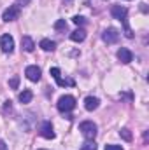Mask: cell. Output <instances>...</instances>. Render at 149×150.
Instances as JSON below:
<instances>
[{
    "mask_svg": "<svg viewBox=\"0 0 149 150\" xmlns=\"http://www.w3.org/2000/svg\"><path fill=\"white\" fill-rule=\"evenodd\" d=\"M56 108H58V112H62V113L72 112L75 108V98L70 96V94L60 96V100H58V103H56Z\"/></svg>",
    "mask_w": 149,
    "mask_h": 150,
    "instance_id": "cell-1",
    "label": "cell"
},
{
    "mask_svg": "<svg viewBox=\"0 0 149 150\" xmlns=\"http://www.w3.org/2000/svg\"><path fill=\"white\" fill-rule=\"evenodd\" d=\"M79 131L82 133V136L86 140H95V136H97V124L91 122V120H84V122H81Z\"/></svg>",
    "mask_w": 149,
    "mask_h": 150,
    "instance_id": "cell-2",
    "label": "cell"
},
{
    "mask_svg": "<svg viewBox=\"0 0 149 150\" xmlns=\"http://www.w3.org/2000/svg\"><path fill=\"white\" fill-rule=\"evenodd\" d=\"M19 12H21L19 5H9V7L4 11V14H2V19H4L5 23H9V21H16V19L19 18Z\"/></svg>",
    "mask_w": 149,
    "mask_h": 150,
    "instance_id": "cell-3",
    "label": "cell"
},
{
    "mask_svg": "<svg viewBox=\"0 0 149 150\" xmlns=\"http://www.w3.org/2000/svg\"><path fill=\"white\" fill-rule=\"evenodd\" d=\"M40 136L42 138H46V140H53L56 134H54V131H53V124L49 122V120H44L42 122V126H40Z\"/></svg>",
    "mask_w": 149,
    "mask_h": 150,
    "instance_id": "cell-4",
    "label": "cell"
},
{
    "mask_svg": "<svg viewBox=\"0 0 149 150\" xmlns=\"http://www.w3.org/2000/svg\"><path fill=\"white\" fill-rule=\"evenodd\" d=\"M102 38H104L105 44H116V42L119 40V32H117L116 28H107V30H104Z\"/></svg>",
    "mask_w": 149,
    "mask_h": 150,
    "instance_id": "cell-5",
    "label": "cell"
},
{
    "mask_svg": "<svg viewBox=\"0 0 149 150\" xmlns=\"http://www.w3.org/2000/svg\"><path fill=\"white\" fill-rule=\"evenodd\" d=\"M111 14L114 19H119V21H125L126 16H128V9L125 5H112L111 9Z\"/></svg>",
    "mask_w": 149,
    "mask_h": 150,
    "instance_id": "cell-6",
    "label": "cell"
},
{
    "mask_svg": "<svg viewBox=\"0 0 149 150\" xmlns=\"http://www.w3.org/2000/svg\"><path fill=\"white\" fill-rule=\"evenodd\" d=\"M0 49L4 51V52H12V49H14V38L11 37V35H2L0 37Z\"/></svg>",
    "mask_w": 149,
    "mask_h": 150,
    "instance_id": "cell-7",
    "label": "cell"
},
{
    "mask_svg": "<svg viewBox=\"0 0 149 150\" xmlns=\"http://www.w3.org/2000/svg\"><path fill=\"white\" fill-rule=\"evenodd\" d=\"M25 75H27L28 80H32V82H39V80H40V68L35 67V65H30V67H27Z\"/></svg>",
    "mask_w": 149,
    "mask_h": 150,
    "instance_id": "cell-8",
    "label": "cell"
},
{
    "mask_svg": "<svg viewBox=\"0 0 149 150\" xmlns=\"http://www.w3.org/2000/svg\"><path fill=\"white\" fill-rule=\"evenodd\" d=\"M49 72H51V75H53V79L56 80V84H58L60 87H65V86H74V80H63V79H62V74H60V68H56V67H54V68H51Z\"/></svg>",
    "mask_w": 149,
    "mask_h": 150,
    "instance_id": "cell-9",
    "label": "cell"
},
{
    "mask_svg": "<svg viewBox=\"0 0 149 150\" xmlns=\"http://www.w3.org/2000/svg\"><path fill=\"white\" fill-rule=\"evenodd\" d=\"M117 59L121 61V63H125V65H128V63H132V59H133V54L126 49V47H121L119 51H117Z\"/></svg>",
    "mask_w": 149,
    "mask_h": 150,
    "instance_id": "cell-10",
    "label": "cell"
},
{
    "mask_svg": "<svg viewBox=\"0 0 149 150\" xmlns=\"http://www.w3.org/2000/svg\"><path fill=\"white\" fill-rule=\"evenodd\" d=\"M98 105H100V101H98V98H95V96H88V98L84 100V108H86L88 112L97 110V108H98Z\"/></svg>",
    "mask_w": 149,
    "mask_h": 150,
    "instance_id": "cell-11",
    "label": "cell"
},
{
    "mask_svg": "<svg viewBox=\"0 0 149 150\" xmlns=\"http://www.w3.org/2000/svg\"><path fill=\"white\" fill-rule=\"evenodd\" d=\"M21 47H23V51H27V52H32V51L35 49V44H34L32 37L25 35V37L21 38Z\"/></svg>",
    "mask_w": 149,
    "mask_h": 150,
    "instance_id": "cell-12",
    "label": "cell"
},
{
    "mask_svg": "<svg viewBox=\"0 0 149 150\" xmlns=\"http://www.w3.org/2000/svg\"><path fill=\"white\" fill-rule=\"evenodd\" d=\"M39 45H40V49L46 51V52H53V51L56 49V44H54L53 40H49V38H42Z\"/></svg>",
    "mask_w": 149,
    "mask_h": 150,
    "instance_id": "cell-13",
    "label": "cell"
},
{
    "mask_svg": "<svg viewBox=\"0 0 149 150\" xmlns=\"http://www.w3.org/2000/svg\"><path fill=\"white\" fill-rule=\"evenodd\" d=\"M84 38H86V32L82 28H77L70 33V40H74V42H82Z\"/></svg>",
    "mask_w": 149,
    "mask_h": 150,
    "instance_id": "cell-14",
    "label": "cell"
},
{
    "mask_svg": "<svg viewBox=\"0 0 149 150\" xmlns=\"http://www.w3.org/2000/svg\"><path fill=\"white\" fill-rule=\"evenodd\" d=\"M32 98H34V93H32L30 89H25L23 93H19V101H21V103H30Z\"/></svg>",
    "mask_w": 149,
    "mask_h": 150,
    "instance_id": "cell-15",
    "label": "cell"
},
{
    "mask_svg": "<svg viewBox=\"0 0 149 150\" xmlns=\"http://www.w3.org/2000/svg\"><path fill=\"white\" fill-rule=\"evenodd\" d=\"M81 150H97V143H95V140H86V142L81 145Z\"/></svg>",
    "mask_w": 149,
    "mask_h": 150,
    "instance_id": "cell-16",
    "label": "cell"
},
{
    "mask_svg": "<svg viewBox=\"0 0 149 150\" xmlns=\"http://www.w3.org/2000/svg\"><path fill=\"white\" fill-rule=\"evenodd\" d=\"M54 30H58V32L67 30V21H65V19H58V21L54 23Z\"/></svg>",
    "mask_w": 149,
    "mask_h": 150,
    "instance_id": "cell-17",
    "label": "cell"
},
{
    "mask_svg": "<svg viewBox=\"0 0 149 150\" xmlns=\"http://www.w3.org/2000/svg\"><path fill=\"white\" fill-rule=\"evenodd\" d=\"M119 136H121L123 140H126V142H132V133H130V129H126V127L119 131Z\"/></svg>",
    "mask_w": 149,
    "mask_h": 150,
    "instance_id": "cell-18",
    "label": "cell"
},
{
    "mask_svg": "<svg viewBox=\"0 0 149 150\" xmlns=\"http://www.w3.org/2000/svg\"><path fill=\"white\" fill-rule=\"evenodd\" d=\"M121 23H123V26H125V35L128 38H133V32H132V28L128 26V21L125 19V21H121Z\"/></svg>",
    "mask_w": 149,
    "mask_h": 150,
    "instance_id": "cell-19",
    "label": "cell"
},
{
    "mask_svg": "<svg viewBox=\"0 0 149 150\" xmlns=\"http://www.w3.org/2000/svg\"><path fill=\"white\" fill-rule=\"evenodd\" d=\"M18 86H19V77L14 75V77L9 80V87H11V89H18Z\"/></svg>",
    "mask_w": 149,
    "mask_h": 150,
    "instance_id": "cell-20",
    "label": "cell"
},
{
    "mask_svg": "<svg viewBox=\"0 0 149 150\" xmlns=\"http://www.w3.org/2000/svg\"><path fill=\"white\" fill-rule=\"evenodd\" d=\"M72 21H74L77 26H82V25L86 23V19H84L82 16H74V18H72Z\"/></svg>",
    "mask_w": 149,
    "mask_h": 150,
    "instance_id": "cell-21",
    "label": "cell"
},
{
    "mask_svg": "<svg viewBox=\"0 0 149 150\" xmlns=\"http://www.w3.org/2000/svg\"><path fill=\"white\" fill-rule=\"evenodd\" d=\"M105 150H123L121 145H105Z\"/></svg>",
    "mask_w": 149,
    "mask_h": 150,
    "instance_id": "cell-22",
    "label": "cell"
},
{
    "mask_svg": "<svg viewBox=\"0 0 149 150\" xmlns=\"http://www.w3.org/2000/svg\"><path fill=\"white\" fill-rule=\"evenodd\" d=\"M0 150H9V149H7V145H5V142H4V140H0Z\"/></svg>",
    "mask_w": 149,
    "mask_h": 150,
    "instance_id": "cell-23",
    "label": "cell"
},
{
    "mask_svg": "<svg viewBox=\"0 0 149 150\" xmlns=\"http://www.w3.org/2000/svg\"><path fill=\"white\" fill-rule=\"evenodd\" d=\"M63 2H65V4H72V0H63Z\"/></svg>",
    "mask_w": 149,
    "mask_h": 150,
    "instance_id": "cell-24",
    "label": "cell"
},
{
    "mask_svg": "<svg viewBox=\"0 0 149 150\" xmlns=\"http://www.w3.org/2000/svg\"><path fill=\"white\" fill-rule=\"evenodd\" d=\"M40 150H44V149H40Z\"/></svg>",
    "mask_w": 149,
    "mask_h": 150,
    "instance_id": "cell-25",
    "label": "cell"
}]
</instances>
